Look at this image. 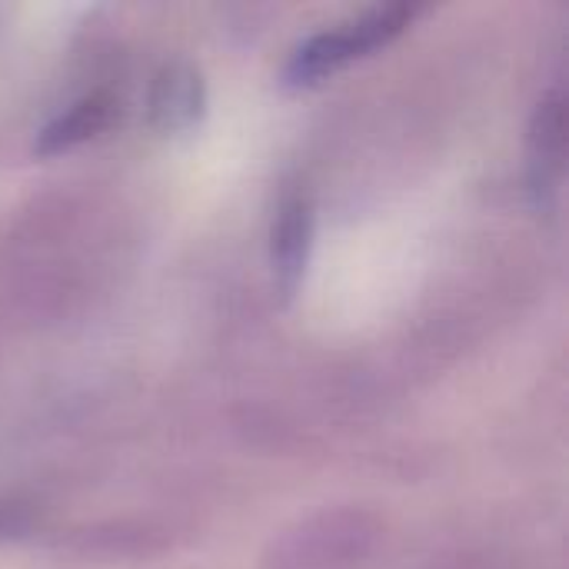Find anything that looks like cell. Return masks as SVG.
Wrapping results in <instances>:
<instances>
[{
    "mask_svg": "<svg viewBox=\"0 0 569 569\" xmlns=\"http://www.w3.org/2000/svg\"><path fill=\"white\" fill-rule=\"evenodd\" d=\"M417 13H420V7H413V3H387V7L367 10L363 17H353L347 23H337L330 30L307 37L290 53L287 80L290 83H317L327 73H337L350 60L390 43L403 27H410V20Z\"/></svg>",
    "mask_w": 569,
    "mask_h": 569,
    "instance_id": "6da1fadb",
    "label": "cell"
},
{
    "mask_svg": "<svg viewBox=\"0 0 569 569\" xmlns=\"http://www.w3.org/2000/svg\"><path fill=\"white\" fill-rule=\"evenodd\" d=\"M203 77L187 60H170L157 70L150 87V123L160 133H183L203 113Z\"/></svg>",
    "mask_w": 569,
    "mask_h": 569,
    "instance_id": "7a4b0ae2",
    "label": "cell"
},
{
    "mask_svg": "<svg viewBox=\"0 0 569 569\" xmlns=\"http://www.w3.org/2000/svg\"><path fill=\"white\" fill-rule=\"evenodd\" d=\"M313 243V210L307 197H287L280 203V213L270 230V257H273V277L283 297H293L303 283L307 260Z\"/></svg>",
    "mask_w": 569,
    "mask_h": 569,
    "instance_id": "3957f363",
    "label": "cell"
},
{
    "mask_svg": "<svg viewBox=\"0 0 569 569\" xmlns=\"http://www.w3.org/2000/svg\"><path fill=\"white\" fill-rule=\"evenodd\" d=\"M117 113V103L107 93H90L70 103L63 113H57L40 133H37V153H60L70 150L110 127Z\"/></svg>",
    "mask_w": 569,
    "mask_h": 569,
    "instance_id": "277c9868",
    "label": "cell"
},
{
    "mask_svg": "<svg viewBox=\"0 0 569 569\" xmlns=\"http://www.w3.org/2000/svg\"><path fill=\"white\" fill-rule=\"evenodd\" d=\"M533 190L537 193H553L563 173V153H567V107L563 97L553 93L540 103L537 120H533Z\"/></svg>",
    "mask_w": 569,
    "mask_h": 569,
    "instance_id": "5b68a950",
    "label": "cell"
},
{
    "mask_svg": "<svg viewBox=\"0 0 569 569\" xmlns=\"http://www.w3.org/2000/svg\"><path fill=\"white\" fill-rule=\"evenodd\" d=\"M13 527H17V517H13V513H7V510H0V537H7Z\"/></svg>",
    "mask_w": 569,
    "mask_h": 569,
    "instance_id": "8992f818",
    "label": "cell"
}]
</instances>
